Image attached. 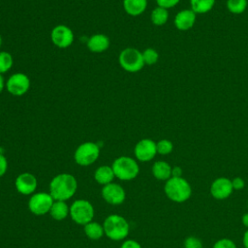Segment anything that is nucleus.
I'll return each instance as SVG.
<instances>
[{
	"instance_id": "f257e3e1",
	"label": "nucleus",
	"mask_w": 248,
	"mask_h": 248,
	"mask_svg": "<svg viewBox=\"0 0 248 248\" xmlns=\"http://www.w3.org/2000/svg\"><path fill=\"white\" fill-rule=\"evenodd\" d=\"M78 181L71 173H58L49 183V194L54 201H68L77 192Z\"/></svg>"
},
{
	"instance_id": "f03ea898",
	"label": "nucleus",
	"mask_w": 248,
	"mask_h": 248,
	"mask_svg": "<svg viewBox=\"0 0 248 248\" xmlns=\"http://www.w3.org/2000/svg\"><path fill=\"white\" fill-rule=\"evenodd\" d=\"M164 192L171 202L182 203L190 199L192 195V187L190 183L182 176H171L166 181Z\"/></svg>"
},
{
	"instance_id": "7ed1b4c3",
	"label": "nucleus",
	"mask_w": 248,
	"mask_h": 248,
	"mask_svg": "<svg viewBox=\"0 0 248 248\" xmlns=\"http://www.w3.org/2000/svg\"><path fill=\"white\" fill-rule=\"evenodd\" d=\"M103 227L105 235L113 241L124 240L130 232L129 222L119 214L108 215L105 219Z\"/></svg>"
},
{
	"instance_id": "20e7f679",
	"label": "nucleus",
	"mask_w": 248,
	"mask_h": 248,
	"mask_svg": "<svg viewBox=\"0 0 248 248\" xmlns=\"http://www.w3.org/2000/svg\"><path fill=\"white\" fill-rule=\"evenodd\" d=\"M116 178L122 181L135 179L140 172V166L136 159L129 156H119L111 164Z\"/></svg>"
},
{
	"instance_id": "39448f33",
	"label": "nucleus",
	"mask_w": 248,
	"mask_h": 248,
	"mask_svg": "<svg viewBox=\"0 0 248 248\" xmlns=\"http://www.w3.org/2000/svg\"><path fill=\"white\" fill-rule=\"evenodd\" d=\"M120 67L128 73L140 72L144 67L142 53L138 48L126 47L118 55Z\"/></svg>"
},
{
	"instance_id": "423d86ee",
	"label": "nucleus",
	"mask_w": 248,
	"mask_h": 248,
	"mask_svg": "<svg viewBox=\"0 0 248 248\" xmlns=\"http://www.w3.org/2000/svg\"><path fill=\"white\" fill-rule=\"evenodd\" d=\"M70 217L76 224L84 226L93 221L94 207L87 200H76L70 205Z\"/></svg>"
},
{
	"instance_id": "0eeeda50",
	"label": "nucleus",
	"mask_w": 248,
	"mask_h": 248,
	"mask_svg": "<svg viewBox=\"0 0 248 248\" xmlns=\"http://www.w3.org/2000/svg\"><path fill=\"white\" fill-rule=\"evenodd\" d=\"M100 156V147L96 142L85 141L80 143L74 153L75 162L81 167L94 164Z\"/></svg>"
},
{
	"instance_id": "6e6552de",
	"label": "nucleus",
	"mask_w": 248,
	"mask_h": 248,
	"mask_svg": "<svg viewBox=\"0 0 248 248\" xmlns=\"http://www.w3.org/2000/svg\"><path fill=\"white\" fill-rule=\"evenodd\" d=\"M54 200L49 193L38 192L31 195L28 201V208L34 215H45L49 212Z\"/></svg>"
},
{
	"instance_id": "1a4fd4ad",
	"label": "nucleus",
	"mask_w": 248,
	"mask_h": 248,
	"mask_svg": "<svg viewBox=\"0 0 248 248\" xmlns=\"http://www.w3.org/2000/svg\"><path fill=\"white\" fill-rule=\"evenodd\" d=\"M5 88L15 97L23 96L30 88V79L23 73H15L6 80Z\"/></svg>"
},
{
	"instance_id": "9d476101",
	"label": "nucleus",
	"mask_w": 248,
	"mask_h": 248,
	"mask_svg": "<svg viewBox=\"0 0 248 248\" xmlns=\"http://www.w3.org/2000/svg\"><path fill=\"white\" fill-rule=\"evenodd\" d=\"M50 40L55 46L59 48H67L73 45L75 35L69 26L58 24L52 28L50 32Z\"/></svg>"
},
{
	"instance_id": "9b49d317",
	"label": "nucleus",
	"mask_w": 248,
	"mask_h": 248,
	"mask_svg": "<svg viewBox=\"0 0 248 248\" xmlns=\"http://www.w3.org/2000/svg\"><path fill=\"white\" fill-rule=\"evenodd\" d=\"M101 196L107 203L111 205H119L124 202L126 199V192L122 186L111 182L102 187Z\"/></svg>"
},
{
	"instance_id": "f8f14e48",
	"label": "nucleus",
	"mask_w": 248,
	"mask_h": 248,
	"mask_svg": "<svg viewBox=\"0 0 248 248\" xmlns=\"http://www.w3.org/2000/svg\"><path fill=\"white\" fill-rule=\"evenodd\" d=\"M134 154L140 162H149L157 154L156 142L151 139H142L139 140L134 148Z\"/></svg>"
},
{
	"instance_id": "ddd939ff",
	"label": "nucleus",
	"mask_w": 248,
	"mask_h": 248,
	"mask_svg": "<svg viewBox=\"0 0 248 248\" xmlns=\"http://www.w3.org/2000/svg\"><path fill=\"white\" fill-rule=\"evenodd\" d=\"M16 191L23 196H31L35 193L38 181L36 176L31 172H22L18 174L15 180Z\"/></svg>"
},
{
	"instance_id": "4468645a",
	"label": "nucleus",
	"mask_w": 248,
	"mask_h": 248,
	"mask_svg": "<svg viewBox=\"0 0 248 248\" xmlns=\"http://www.w3.org/2000/svg\"><path fill=\"white\" fill-rule=\"evenodd\" d=\"M232 180L227 177H218L210 185V194L216 200H225L232 194Z\"/></svg>"
},
{
	"instance_id": "2eb2a0df",
	"label": "nucleus",
	"mask_w": 248,
	"mask_h": 248,
	"mask_svg": "<svg viewBox=\"0 0 248 248\" xmlns=\"http://www.w3.org/2000/svg\"><path fill=\"white\" fill-rule=\"evenodd\" d=\"M197 19V14L194 13L191 9H184L179 11L174 18L173 24L177 30L188 31L194 27Z\"/></svg>"
},
{
	"instance_id": "dca6fc26",
	"label": "nucleus",
	"mask_w": 248,
	"mask_h": 248,
	"mask_svg": "<svg viewBox=\"0 0 248 248\" xmlns=\"http://www.w3.org/2000/svg\"><path fill=\"white\" fill-rule=\"evenodd\" d=\"M110 46V41L109 38L102 33H97L93 34L89 39L87 40L86 46L89 49V51L93 53H102L106 50Z\"/></svg>"
},
{
	"instance_id": "f3484780",
	"label": "nucleus",
	"mask_w": 248,
	"mask_h": 248,
	"mask_svg": "<svg viewBox=\"0 0 248 248\" xmlns=\"http://www.w3.org/2000/svg\"><path fill=\"white\" fill-rule=\"evenodd\" d=\"M172 167L166 161H156L151 168L153 176L160 181H167L171 177Z\"/></svg>"
},
{
	"instance_id": "a211bd4d",
	"label": "nucleus",
	"mask_w": 248,
	"mask_h": 248,
	"mask_svg": "<svg viewBox=\"0 0 248 248\" xmlns=\"http://www.w3.org/2000/svg\"><path fill=\"white\" fill-rule=\"evenodd\" d=\"M147 0H123V9L131 16L142 15L147 8Z\"/></svg>"
},
{
	"instance_id": "6ab92c4d",
	"label": "nucleus",
	"mask_w": 248,
	"mask_h": 248,
	"mask_svg": "<svg viewBox=\"0 0 248 248\" xmlns=\"http://www.w3.org/2000/svg\"><path fill=\"white\" fill-rule=\"evenodd\" d=\"M115 178L114 172L112 170L111 166L103 165L96 169L94 171V179L97 183L101 185H107L108 183H111L113 179Z\"/></svg>"
},
{
	"instance_id": "aec40b11",
	"label": "nucleus",
	"mask_w": 248,
	"mask_h": 248,
	"mask_svg": "<svg viewBox=\"0 0 248 248\" xmlns=\"http://www.w3.org/2000/svg\"><path fill=\"white\" fill-rule=\"evenodd\" d=\"M48 213L52 219L62 221L70 215V206L64 201H54Z\"/></svg>"
},
{
	"instance_id": "412c9836",
	"label": "nucleus",
	"mask_w": 248,
	"mask_h": 248,
	"mask_svg": "<svg viewBox=\"0 0 248 248\" xmlns=\"http://www.w3.org/2000/svg\"><path fill=\"white\" fill-rule=\"evenodd\" d=\"M83 231L85 235L91 240H98L105 234L103 224L95 221H91L83 226Z\"/></svg>"
},
{
	"instance_id": "4be33fe9",
	"label": "nucleus",
	"mask_w": 248,
	"mask_h": 248,
	"mask_svg": "<svg viewBox=\"0 0 248 248\" xmlns=\"http://www.w3.org/2000/svg\"><path fill=\"white\" fill-rule=\"evenodd\" d=\"M216 0H190V9L197 15H203L209 13Z\"/></svg>"
},
{
	"instance_id": "5701e85b",
	"label": "nucleus",
	"mask_w": 248,
	"mask_h": 248,
	"mask_svg": "<svg viewBox=\"0 0 248 248\" xmlns=\"http://www.w3.org/2000/svg\"><path fill=\"white\" fill-rule=\"evenodd\" d=\"M169 11L165 8L157 6L154 8L150 14V20L152 24L156 26H163L165 25L169 20Z\"/></svg>"
},
{
	"instance_id": "b1692460",
	"label": "nucleus",
	"mask_w": 248,
	"mask_h": 248,
	"mask_svg": "<svg viewBox=\"0 0 248 248\" xmlns=\"http://www.w3.org/2000/svg\"><path fill=\"white\" fill-rule=\"evenodd\" d=\"M228 11L232 15H241L248 6V0H227Z\"/></svg>"
},
{
	"instance_id": "393cba45",
	"label": "nucleus",
	"mask_w": 248,
	"mask_h": 248,
	"mask_svg": "<svg viewBox=\"0 0 248 248\" xmlns=\"http://www.w3.org/2000/svg\"><path fill=\"white\" fill-rule=\"evenodd\" d=\"M14 64L13 55L5 50L0 51V74H6L9 72Z\"/></svg>"
},
{
	"instance_id": "a878e982",
	"label": "nucleus",
	"mask_w": 248,
	"mask_h": 248,
	"mask_svg": "<svg viewBox=\"0 0 248 248\" xmlns=\"http://www.w3.org/2000/svg\"><path fill=\"white\" fill-rule=\"evenodd\" d=\"M142 58L144 65H154L159 60V53L158 51L153 47H147L142 52Z\"/></svg>"
},
{
	"instance_id": "bb28decb",
	"label": "nucleus",
	"mask_w": 248,
	"mask_h": 248,
	"mask_svg": "<svg viewBox=\"0 0 248 248\" xmlns=\"http://www.w3.org/2000/svg\"><path fill=\"white\" fill-rule=\"evenodd\" d=\"M157 147V154L160 155H169L173 150V144L170 140L163 139L156 142Z\"/></svg>"
},
{
	"instance_id": "cd10ccee",
	"label": "nucleus",
	"mask_w": 248,
	"mask_h": 248,
	"mask_svg": "<svg viewBox=\"0 0 248 248\" xmlns=\"http://www.w3.org/2000/svg\"><path fill=\"white\" fill-rule=\"evenodd\" d=\"M184 248H202V240L196 236H188L183 242Z\"/></svg>"
},
{
	"instance_id": "c85d7f7f",
	"label": "nucleus",
	"mask_w": 248,
	"mask_h": 248,
	"mask_svg": "<svg viewBox=\"0 0 248 248\" xmlns=\"http://www.w3.org/2000/svg\"><path fill=\"white\" fill-rule=\"evenodd\" d=\"M212 248H237L235 243L230 238H221L217 240Z\"/></svg>"
},
{
	"instance_id": "c756f323",
	"label": "nucleus",
	"mask_w": 248,
	"mask_h": 248,
	"mask_svg": "<svg viewBox=\"0 0 248 248\" xmlns=\"http://www.w3.org/2000/svg\"><path fill=\"white\" fill-rule=\"evenodd\" d=\"M155 1L157 6L165 8L167 10L175 7L180 2V0H155Z\"/></svg>"
},
{
	"instance_id": "7c9ffc66",
	"label": "nucleus",
	"mask_w": 248,
	"mask_h": 248,
	"mask_svg": "<svg viewBox=\"0 0 248 248\" xmlns=\"http://www.w3.org/2000/svg\"><path fill=\"white\" fill-rule=\"evenodd\" d=\"M120 248H142V247L137 240L127 239V240H124L122 242Z\"/></svg>"
},
{
	"instance_id": "2f4dec72",
	"label": "nucleus",
	"mask_w": 248,
	"mask_h": 248,
	"mask_svg": "<svg viewBox=\"0 0 248 248\" xmlns=\"http://www.w3.org/2000/svg\"><path fill=\"white\" fill-rule=\"evenodd\" d=\"M232 185L233 190H242L245 186V181L243 180V178L236 176V177L232 178Z\"/></svg>"
},
{
	"instance_id": "473e14b6",
	"label": "nucleus",
	"mask_w": 248,
	"mask_h": 248,
	"mask_svg": "<svg viewBox=\"0 0 248 248\" xmlns=\"http://www.w3.org/2000/svg\"><path fill=\"white\" fill-rule=\"evenodd\" d=\"M8 170V161L3 154H0V177H2Z\"/></svg>"
},
{
	"instance_id": "72a5a7b5",
	"label": "nucleus",
	"mask_w": 248,
	"mask_h": 248,
	"mask_svg": "<svg viewBox=\"0 0 248 248\" xmlns=\"http://www.w3.org/2000/svg\"><path fill=\"white\" fill-rule=\"evenodd\" d=\"M171 176L173 177H181L182 176V169L178 166H175L171 170Z\"/></svg>"
},
{
	"instance_id": "f704fd0d",
	"label": "nucleus",
	"mask_w": 248,
	"mask_h": 248,
	"mask_svg": "<svg viewBox=\"0 0 248 248\" xmlns=\"http://www.w3.org/2000/svg\"><path fill=\"white\" fill-rule=\"evenodd\" d=\"M242 242H243L244 248H248V229L245 231V232H244V234H243Z\"/></svg>"
},
{
	"instance_id": "c9c22d12",
	"label": "nucleus",
	"mask_w": 248,
	"mask_h": 248,
	"mask_svg": "<svg viewBox=\"0 0 248 248\" xmlns=\"http://www.w3.org/2000/svg\"><path fill=\"white\" fill-rule=\"evenodd\" d=\"M241 221H242V224L244 225V227L248 229V212L243 214V216L241 218Z\"/></svg>"
},
{
	"instance_id": "e433bc0d",
	"label": "nucleus",
	"mask_w": 248,
	"mask_h": 248,
	"mask_svg": "<svg viewBox=\"0 0 248 248\" xmlns=\"http://www.w3.org/2000/svg\"><path fill=\"white\" fill-rule=\"evenodd\" d=\"M5 82H6V81H4L3 76L0 74V93L3 91V89H4V87H5Z\"/></svg>"
},
{
	"instance_id": "4c0bfd02",
	"label": "nucleus",
	"mask_w": 248,
	"mask_h": 248,
	"mask_svg": "<svg viewBox=\"0 0 248 248\" xmlns=\"http://www.w3.org/2000/svg\"><path fill=\"white\" fill-rule=\"evenodd\" d=\"M1 46H2V37L0 35V48H1Z\"/></svg>"
}]
</instances>
